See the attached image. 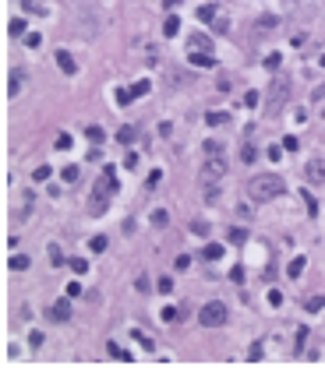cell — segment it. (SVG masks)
<instances>
[{
	"mask_svg": "<svg viewBox=\"0 0 325 370\" xmlns=\"http://www.w3.org/2000/svg\"><path fill=\"white\" fill-rule=\"evenodd\" d=\"M191 233H198V236H205V233H209V226H205V222H191Z\"/></svg>",
	"mask_w": 325,
	"mask_h": 370,
	"instance_id": "cell-45",
	"label": "cell"
},
{
	"mask_svg": "<svg viewBox=\"0 0 325 370\" xmlns=\"http://www.w3.org/2000/svg\"><path fill=\"white\" fill-rule=\"evenodd\" d=\"M205 120H209L212 127H219V124H226V113L223 110H212V113H205Z\"/></svg>",
	"mask_w": 325,
	"mask_h": 370,
	"instance_id": "cell-21",
	"label": "cell"
},
{
	"mask_svg": "<svg viewBox=\"0 0 325 370\" xmlns=\"http://www.w3.org/2000/svg\"><path fill=\"white\" fill-rule=\"evenodd\" d=\"M88 247H92V254H102V250H106V236H92Z\"/></svg>",
	"mask_w": 325,
	"mask_h": 370,
	"instance_id": "cell-26",
	"label": "cell"
},
{
	"mask_svg": "<svg viewBox=\"0 0 325 370\" xmlns=\"http://www.w3.org/2000/svg\"><path fill=\"white\" fill-rule=\"evenodd\" d=\"M110 194H117V169L113 166H102V176H99V184L92 190V201H88V212L102 215V212H106V204H110Z\"/></svg>",
	"mask_w": 325,
	"mask_h": 370,
	"instance_id": "cell-2",
	"label": "cell"
},
{
	"mask_svg": "<svg viewBox=\"0 0 325 370\" xmlns=\"http://www.w3.org/2000/svg\"><path fill=\"white\" fill-rule=\"evenodd\" d=\"M202 173H205V184H219V180H223V173H226V159H223V152H219V155H205Z\"/></svg>",
	"mask_w": 325,
	"mask_h": 370,
	"instance_id": "cell-5",
	"label": "cell"
},
{
	"mask_svg": "<svg viewBox=\"0 0 325 370\" xmlns=\"http://www.w3.org/2000/svg\"><path fill=\"white\" fill-rule=\"evenodd\" d=\"M187 64H191V67H216V53H205V50H187Z\"/></svg>",
	"mask_w": 325,
	"mask_h": 370,
	"instance_id": "cell-6",
	"label": "cell"
},
{
	"mask_svg": "<svg viewBox=\"0 0 325 370\" xmlns=\"http://www.w3.org/2000/svg\"><path fill=\"white\" fill-rule=\"evenodd\" d=\"M226 240H230V243H244V240H247V229H241V226H233V229L226 233Z\"/></svg>",
	"mask_w": 325,
	"mask_h": 370,
	"instance_id": "cell-20",
	"label": "cell"
},
{
	"mask_svg": "<svg viewBox=\"0 0 325 370\" xmlns=\"http://www.w3.org/2000/svg\"><path fill=\"white\" fill-rule=\"evenodd\" d=\"M85 134H88V141H92V145H102V138H106V130H102V127H85Z\"/></svg>",
	"mask_w": 325,
	"mask_h": 370,
	"instance_id": "cell-18",
	"label": "cell"
},
{
	"mask_svg": "<svg viewBox=\"0 0 325 370\" xmlns=\"http://www.w3.org/2000/svg\"><path fill=\"white\" fill-rule=\"evenodd\" d=\"M187 50H205V53H212V42H209V36L195 32V36L187 39Z\"/></svg>",
	"mask_w": 325,
	"mask_h": 370,
	"instance_id": "cell-11",
	"label": "cell"
},
{
	"mask_svg": "<svg viewBox=\"0 0 325 370\" xmlns=\"http://www.w3.org/2000/svg\"><path fill=\"white\" fill-rule=\"evenodd\" d=\"M124 166H127V169H135V166H138V155H135V152H127V155H124Z\"/></svg>",
	"mask_w": 325,
	"mask_h": 370,
	"instance_id": "cell-44",
	"label": "cell"
},
{
	"mask_svg": "<svg viewBox=\"0 0 325 370\" xmlns=\"http://www.w3.org/2000/svg\"><path fill=\"white\" fill-rule=\"evenodd\" d=\"M117 141H121V145H131V141H135V127H121V130H117Z\"/></svg>",
	"mask_w": 325,
	"mask_h": 370,
	"instance_id": "cell-22",
	"label": "cell"
},
{
	"mask_svg": "<svg viewBox=\"0 0 325 370\" xmlns=\"http://www.w3.org/2000/svg\"><path fill=\"white\" fill-rule=\"evenodd\" d=\"M46 254H50V264H53V268H61V264L67 261V258H64V250L57 247V243H50V250H46Z\"/></svg>",
	"mask_w": 325,
	"mask_h": 370,
	"instance_id": "cell-15",
	"label": "cell"
},
{
	"mask_svg": "<svg viewBox=\"0 0 325 370\" xmlns=\"http://www.w3.org/2000/svg\"><path fill=\"white\" fill-rule=\"evenodd\" d=\"M50 173H53V169H50V166H39V169H36V173H32V176H36V180H46V176H50Z\"/></svg>",
	"mask_w": 325,
	"mask_h": 370,
	"instance_id": "cell-47",
	"label": "cell"
},
{
	"mask_svg": "<svg viewBox=\"0 0 325 370\" xmlns=\"http://www.w3.org/2000/svg\"><path fill=\"white\" fill-rule=\"evenodd\" d=\"M21 85H25V74H21V71H11V78H7V95H18Z\"/></svg>",
	"mask_w": 325,
	"mask_h": 370,
	"instance_id": "cell-12",
	"label": "cell"
},
{
	"mask_svg": "<svg viewBox=\"0 0 325 370\" xmlns=\"http://www.w3.org/2000/svg\"><path fill=\"white\" fill-rule=\"evenodd\" d=\"M311 99H315V102H322V99H325V81H322V85L315 88V92H311Z\"/></svg>",
	"mask_w": 325,
	"mask_h": 370,
	"instance_id": "cell-50",
	"label": "cell"
},
{
	"mask_svg": "<svg viewBox=\"0 0 325 370\" xmlns=\"http://www.w3.org/2000/svg\"><path fill=\"white\" fill-rule=\"evenodd\" d=\"M286 99H290V78L286 74H276V78L269 81V88H265V116H279V110L286 106Z\"/></svg>",
	"mask_w": 325,
	"mask_h": 370,
	"instance_id": "cell-3",
	"label": "cell"
},
{
	"mask_svg": "<svg viewBox=\"0 0 325 370\" xmlns=\"http://www.w3.org/2000/svg\"><path fill=\"white\" fill-rule=\"evenodd\" d=\"M198 18H202L205 25H216V18H219V11H216V4H205V7H198Z\"/></svg>",
	"mask_w": 325,
	"mask_h": 370,
	"instance_id": "cell-13",
	"label": "cell"
},
{
	"mask_svg": "<svg viewBox=\"0 0 325 370\" xmlns=\"http://www.w3.org/2000/svg\"><path fill=\"white\" fill-rule=\"evenodd\" d=\"M53 60H57V67H61L64 74H75V71H78V64H75V56H71L67 50H57V56H53Z\"/></svg>",
	"mask_w": 325,
	"mask_h": 370,
	"instance_id": "cell-9",
	"label": "cell"
},
{
	"mask_svg": "<svg viewBox=\"0 0 325 370\" xmlns=\"http://www.w3.org/2000/svg\"><path fill=\"white\" fill-rule=\"evenodd\" d=\"M241 159H244V162H255V159H258V148H255V145H244V148H241Z\"/></svg>",
	"mask_w": 325,
	"mask_h": 370,
	"instance_id": "cell-28",
	"label": "cell"
},
{
	"mask_svg": "<svg viewBox=\"0 0 325 370\" xmlns=\"http://www.w3.org/2000/svg\"><path fill=\"white\" fill-rule=\"evenodd\" d=\"M258 28H276V18H272V14H265V18H258Z\"/></svg>",
	"mask_w": 325,
	"mask_h": 370,
	"instance_id": "cell-42",
	"label": "cell"
},
{
	"mask_svg": "<svg viewBox=\"0 0 325 370\" xmlns=\"http://www.w3.org/2000/svg\"><path fill=\"white\" fill-rule=\"evenodd\" d=\"M216 198H219V184H205V201L212 204Z\"/></svg>",
	"mask_w": 325,
	"mask_h": 370,
	"instance_id": "cell-32",
	"label": "cell"
},
{
	"mask_svg": "<svg viewBox=\"0 0 325 370\" xmlns=\"http://www.w3.org/2000/svg\"><path fill=\"white\" fill-rule=\"evenodd\" d=\"M67 296H81V282H67Z\"/></svg>",
	"mask_w": 325,
	"mask_h": 370,
	"instance_id": "cell-49",
	"label": "cell"
},
{
	"mask_svg": "<svg viewBox=\"0 0 325 370\" xmlns=\"http://www.w3.org/2000/svg\"><path fill=\"white\" fill-rule=\"evenodd\" d=\"M131 338H138V342H142L145 349H149V352H152V346H156V342H152V338H149V335H142L138 328H135V332H131Z\"/></svg>",
	"mask_w": 325,
	"mask_h": 370,
	"instance_id": "cell-30",
	"label": "cell"
},
{
	"mask_svg": "<svg viewBox=\"0 0 325 370\" xmlns=\"http://www.w3.org/2000/svg\"><path fill=\"white\" fill-rule=\"evenodd\" d=\"M177 4H184V0H166V7H177Z\"/></svg>",
	"mask_w": 325,
	"mask_h": 370,
	"instance_id": "cell-54",
	"label": "cell"
},
{
	"mask_svg": "<svg viewBox=\"0 0 325 370\" xmlns=\"http://www.w3.org/2000/svg\"><path fill=\"white\" fill-rule=\"evenodd\" d=\"M304 173H307V184H325V159H311Z\"/></svg>",
	"mask_w": 325,
	"mask_h": 370,
	"instance_id": "cell-7",
	"label": "cell"
},
{
	"mask_svg": "<svg viewBox=\"0 0 325 370\" xmlns=\"http://www.w3.org/2000/svg\"><path fill=\"white\" fill-rule=\"evenodd\" d=\"M177 28H181V18H177V14H170V18L162 21V36H177Z\"/></svg>",
	"mask_w": 325,
	"mask_h": 370,
	"instance_id": "cell-17",
	"label": "cell"
},
{
	"mask_svg": "<svg viewBox=\"0 0 325 370\" xmlns=\"http://www.w3.org/2000/svg\"><path fill=\"white\" fill-rule=\"evenodd\" d=\"M269 303H272V307H279V303H283V293L272 289V293H269Z\"/></svg>",
	"mask_w": 325,
	"mask_h": 370,
	"instance_id": "cell-48",
	"label": "cell"
},
{
	"mask_svg": "<svg viewBox=\"0 0 325 370\" xmlns=\"http://www.w3.org/2000/svg\"><path fill=\"white\" fill-rule=\"evenodd\" d=\"M230 278H233V282L241 286V282H244V268H233V272H230Z\"/></svg>",
	"mask_w": 325,
	"mask_h": 370,
	"instance_id": "cell-51",
	"label": "cell"
},
{
	"mask_svg": "<svg viewBox=\"0 0 325 370\" xmlns=\"http://www.w3.org/2000/svg\"><path fill=\"white\" fill-rule=\"evenodd\" d=\"M71 268L81 275V272H88V261H85V258H71Z\"/></svg>",
	"mask_w": 325,
	"mask_h": 370,
	"instance_id": "cell-36",
	"label": "cell"
},
{
	"mask_svg": "<svg viewBox=\"0 0 325 370\" xmlns=\"http://www.w3.org/2000/svg\"><path fill=\"white\" fill-rule=\"evenodd\" d=\"M11 268H14V272H25V268H28V258H25V254H14V258H11Z\"/></svg>",
	"mask_w": 325,
	"mask_h": 370,
	"instance_id": "cell-29",
	"label": "cell"
},
{
	"mask_svg": "<svg viewBox=\"0 0 325 370\" xmlns=\"http://www.w3.org/2000/svg\"><path fill=\"white\" fill-rule=\"evenodd\" d=\"M226 317H230V310H226L223 300H212V303H205V307L198 310V321L205 324V328H223Z\"/></svg>",
	"mask_w": 325,
	"mask_h": 370,
	"instance_id": "cell-4",
	"label": "cell"
},
{
	"mask_svg": "<svg viewBox=\"0 0 325 370\" xmlns=\"http://www.w3.org/2000/svg\"><path fill=\"white\" fill-rule=\"evenodd\" d=\"M7 32H11L14 39H18V36H25V18H14V21L7 25Z\"/></svg>",
	"mask_w": 325,
	"mask_h": 370,
	"instance_id": "cell-23",
	"label": "cell"
},
{
	"mask_svg": "<svg viewBox=\"0 0 325 370\" xmlns=\"http://www.w3.org/2000/svg\"><path fill=\"white\" fill-rule=\"evenodd\" d=\"M322 67H325V56H322Z\"/></svg>",
	"mask_w": 325,
	"mask_h": 370,
	"instance_id": "cell-55",
	"label": "cell"
},
{
	"mask_svg": "<svg viewBox=\"0 0 325 370\" xmlns=\"http://www.w3.org/2000/svg\"><path fill=\"white\" fill-rule=\"evenodd\" d=\"M247 360H262V346H258V342L247 349Z\"/></svg>",
	"mask_w": 325,
	"mask_h": 370,
	"instance_id": "cell-46",
	"label": "cell"
},
{
	"mask_svg": "<svg viewBox=\"0 0 325 370\" xmlns=\"http://www.w3.org/2000/svg\"><path fill=\"white\" fill-rule=\"evenodd\" d=\"M173 264H177V268H181V272H184V268H187V264H191V258H187V254H181V258H177Z\"/></svg>",
	"mask_w": 325,
	"mask_h": 370,
	"instance_id": "cell-52",
	"label": "cell"
},
{
	"mask_svg": "<svg viewBox=\"0 0 325 370\" xmlns=\"http://www.w3.org/2000/svg\"><path fill=\"white\" fill-rule=\"evenodd\" d=\"M301 272H304V258H293V261H290V268H286V275H290V278H297Z\"/></svg>",
	"mask_w": 325,
	"mask_h": 370,
	"instance_id": "cell-24",
	"label": "cell"
},
{
	"mask_svg": "<svg viewBox=\"0 0 325 370\" xmlns=\"http://www.w3.org/2000/svg\"><path fill=\"white\" fill-rule=\"evenodd\" d=\"M283 148H286V152H297V148H301V141L290 134V138H283Z\"/></svg>",
	"mask_w": 325,
	"mask_h": 370,
	"instance_id": "cell-39",
	"label": "cell"
},
{
	"mask_svg": "<svg viewBox=\"0 0 325 370\" xmlns=\"http://www.w3.org/2000/svg\"><path fill=\"white\" fill-rule=\"evenodd\" d=\"M149 88H152L149 81H138V85H131L127 92H121V106H127V102H135L138 95H145V92H149Z\"/></svg>",
	"mask_w": 325,
	"mask_h": 370,
	"instance_id": "cell-8",
	"label": "cell"
},
{
	"mask_svg": "<svg viewBox=\"0 0 325 370\" xmlns=\"http://www.w3.org/2000/svg\"><path fill=\"white\" fill-rule=\"evenodd\" d=\"M39 42H42V36H39V32H32V36H25V46H28V50H39Z\"/></svg>",
	"mask_w": 325,
	"mask_h": 370,
	"instance_id": "cell-35",
	"label": "cell"
},
{
	"mask_svg": "<svg viewBox=\"0 0 325 370\" xmlns=\"http://www.w3.org/2000/svg\"><path fill=\"white\" fill-rule=\"evenodd\" d=\"M177 317H184V310H177V307H162V321H177Z\"/></svg>",
	"mask_w": 325,
	"mask_h": 370,
	"instance_id": "cell-27",
	"label": "cell"
},
{
	"mask_svg": "<svg viewBox=\"0 0 325 370\" xmlns=\"http://www.w3.org/2000/svg\"><path fill=\"white\" fill-rule=\"evenodd\" d=\"M156 184H159V169H152V176H149V180H145V187H149V190H152Z\"/></svg>",
	"mask_w": 325,
	"mask_h": 370,
	"instance_id": "cell-53",
	"label": "cell"
},
{
	"mask_svg": "<svg viewBox=\"0 0 325 370\" xmlns=\"http://www.w3.org/2000/svg\"><path fill=\"white\" fill-rule=\"evenodd\" d=\"M279 60H283L279 53H269V56H265V67H269V71H276V67H279Z\"/></svg>",
	"mask_w": 325,
	"mask_h": 370,
	"instance_id": "cell-37",
	"label": "cell"
},
{
	"mask_svg": "<svg viewBox=\"0 0 325 370\" xmlns=\"http://www.w3.org/2000/svg\"><path fill=\"white\" fill-rule=\"evenodd\" d=\"M61 176H64V184H78L81 169H78V166H64V169H61Z\"/></svg>",
	"mask_w": 325,
	"mask_h": 370,
	"instance_id": "cell-19",
	"label": "cell"
},
{
	"mask_svg": "<svg viewBox=\"0 0 325 370\" xmlns=\"http://www.w3.org/2000/svg\"><path fill=\"white\" fill-rule=\"evenodd\" d=\"M325 307V296H311V300H307V310H322Z\"/></svg>",
	"mask_w": 325,
	"mask_h": 370,
	"instance_id": "cell-40",
	"label": "cell"
},
{
	"mask_svg": "<svg viewBox=\"0 0 325 370\" xmlns=\"http://www.w3.org/2000/svg\"><path fill=\"white\" fill-rule=\"evenodd\" d=\"M283 190H286V184H283L279 173H258V176H251V184H247L251 201H272V198L283 194Z\"/></svg>",
	"mask_w": 325,
	"mask_h": 370,
	"instance_id": "cell-1",
	"label": "cell"
},
{
	"mask_svg": "<svg viewBox=\"0 0 325 370\" xmlns=\"http://www.w3.org/2000/svg\"><path fill=\"white\" fill-rule=\"evenodd\" d=\"M21 4H25V11H28V14H46V7L36 4V0H21Z\"/></svg>",
	"mask_w": 325,
	"mask_h": 370,
	"instance_id": "cell-31",
	"label": "cell"
},
{
	"mask_svg": "<svg viewBox=\"0 0 325 370\" xmlns=\"http://www.w3.org/2000/svg\"><path fill=\"white\" fill-rule=\"evenodd\" d=\"M212 28H216L219 36H226V32H230V21H226V18H216V25H212Z\"/></svg>",
	"mask_w": 325,
	"mask_h": 370,
	"instance_id": "cell-38",
	"label": "cell"
},
{
	"mask_svg": "<svg viewBox=\"0 0 325 370\" xmlns=\"http://www.w3.org/2000/svg\"><path fill=\"white\" fill-rule=\"evenodd\" d=\"M28 342H32V349H39L42 342H46V338H42V332H32V335H28Z\"/></svg>",
	"mask_w": 325,
	"mask_h": 370,
	"instance_id": "cell-41",
	"label": "cell"
},
{
	"mask_svg": "<svg viewBox=\"0 0 325 370\" xmlns=\"http://www.w3.org/2000/svg\"><path fill=\"white\" fill-rule=\"evenodd\" d=\"M166 222H170V215L162 212V208H156V212H152V226H156V229H162Z\"/></svg>",
	"mask_w": 325,
	"mask_h": 370,
	"instance_id": "cell-25",
	"label": "cell"
},
{
	"mask_svg": "<svg viewBox=\"0 0 325 370\" xmlns=\"http://www.w3.org/2000/svg\"><path fill=\"white\" fill-rule=\"evenodd\" d=\"M106 356H110V360H124V363H127V360H131V352L121 349L117 342H106Z\"/></svg>",
	"mask_w": 325,
	"mask_h": 370,
	"instance_id": "cell-14",
	"label": "cell"
},
{
	"mask_svg": "<svg viewBox=\"0 0 325 370\" xmlns=\"http://www.w3.org/2000/svg\"><path fill=\"white\" fill-rule=\"evenodd\" d=\"M53 148H71V134H57V145Z\"/></svg>",
	"mask_w": 325,
	"mask_h": 370,
	"instance_id": "cell-43",
	"label": "cell"
},
{
	"mask_svg": "<svg viewBox=\"0 0 325 370\" xmlns=\"http://www.w3.org/2000/svg\"><path fill=\"white\" fill-rule=\"evenodd\" d=\"M50 317H53V321H71V303H67V296L50 307Z\"/></svg>",
	"mask_w": 325,
	"mask_h": 370,
	"instance_id": "cell-10",
	"label": "cell"
},
{
	"mask_svg": "<svg viewBox=\"0 0 325 370\" xmlns=\"http://www.w3.org/2000/svg\"><path fill=\"white\" fill-rule=\"evenodd\" d=\"M223 152V141H205V155H219Z\"/></svg>",
	"mask_w": 325,
	"mask_h": 370,
	"instance_id": "cell-34",
	"label": "cell"
},
{
	"mask_svg": "<svg viewBox=\"0 0 325 370\" xmlns=\"http://www.w3.org/2000/svg\"><path fill=\"white\" fill-rule=\"evenodd\" d=\"M202 258H205V261H216V258H223V247H219V243H205Z\"/></svg>",
	"mask_w": 325,
	"mask_h": 370,
	"instance_id": "cell-16",
	"label": "cell"
},
{
	"mask_svg": "<svg viewBox=\"0 0 325 370\" xmlns=\"http://www.w3.org/2000/svg\"><path fill=\"white\" fill-rule=\"evenodd\" d=\"M156 289H159V293H173V278H170V275H162L159 282H156Z\"/></svg>",
	"mask_w": 325,
	"mask_h": 370,
	"instance_id": "cell-33",
	"label": "cell"
},
{
	"mask_svg": "<svg viewBox=\"0 0 325 370\" xmlns=\"http://www.w3.org/2000/svg\"><path fill=\"white\" fill-rule=\"evenodd\" d=\"M322 116H325V110H322Z\"/></svg>",
	"mask_w": 325,
	"mask_h": 370,
	"instance_id": "cell-56",
	"label": "cell"
}]
</instances>
